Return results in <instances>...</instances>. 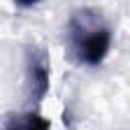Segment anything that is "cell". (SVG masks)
<instances>
[{"instance_id": "obj_1", "label": "cell", "mask_w": 130, "mask_h": 130, "mask_svg": "<svg viewBox=\"0 0 130 130\" xmlns=\"http://www.w3.org/2000/svg\"><path fill=\"white\" fill-rule=\"evenodd\" d=\"M112 26L106 16L91 6L75 8L67 20V41L77 63L95 67L106 61L112 49Z\"/></svg>"}, {"instance_id": "obj_3", "label": "cell", "mask_w": 130, "mask_h": 130, "mask_svg": "<svg viewBox=\"0 0 130 130\" xmlns=\"http://www.w3.org/2000/svg\"><path fill=\"white\" fill-rule=\"evenodd\" d=\"M2 130H51V122L41 116L37 110H26L12 114Z\"/></svg>"}, {"instance_id": "obj_2", "label": "cell", "mask_w": 130, "mask_h": 130, "mask_svg": "<svg viewBox=\"0 0 130 130\" xmlns=\"http://www.w3.org/2000/svg\"><path fill=\"white\" fill-rule=\"evenodd\" d=\"M51 85V61L49 55L37 47L28 45L24 49V91L28 98V104L39 106Z\"/></svg>"}]
</instances>
